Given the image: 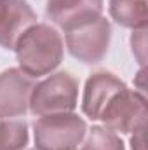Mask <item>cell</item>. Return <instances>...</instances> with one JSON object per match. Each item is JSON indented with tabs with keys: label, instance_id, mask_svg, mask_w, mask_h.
<instances>
[{
	"label": "cell",
	"instance_id": "5",
	"mask_svg": "<svg viewBox=\"0 0 148 150\" xmlns=\"http://www.w3.org/2000/svg\"><path fill=\"white\" fill-rule=\"evenodd\" d=\"M111 28L110 23L99 16L72 32H66V45L77 59L84 63H98L108 51Z\"/></svg>",
	"mask_w": 148,
	"mask_h": 150
},
{
	"label": "cell",
	"instance_id": "13",
	"mask_svg": "<svg viewBox=\"0 0 148 150\" xmlns=\"http://www.w3.org/2000/svg\"><path fill=\"white\" fill-rule=\"evenodd\" d=\"M145 131H147V124H143L141 127H138V129L134 131V136H132V140H131L132 150H147V147H145V143H147V140H145Z\"/></svg>",
	"mask_w": 148,
	"mask_h": 150
},
{
	"label": "cell",
	"instance_id": "9",
	"mask_svg": "<svg viewBox=\"0 0 148 150\" xmlns=\"http://www.w3.org/2000/svg\"><path fill=\"white\" fill-rule=\"evenodd\" d=\"M124 87L125 84L108 72H98L92 77H89L85 89H84V100H82L84 113L91 117L92 120L99 119V115L103 112V108L108 105V101Z\"/></svg>",
	"mask_w": 148,
	"mask_h": 150
},
{
	"label": "cell",
	"instance_id": "8",
	"mask_svg": "<svg viewBox=\"0 0 148 150\" xmlns=\"http://www.w3.org/2000/svg\"><path fill=\"white\" fill-rule=\"evenodd\" d=\"M35 21L37 16L25 0H0V45L14 49L19 37Z\"/></svg>",
	"mask_w": 148,
	"mask_h": 150
},
{
	"label": "cell",
	"instance_id": "6",
	"mask_svg": "<svg viewBox=\"0 0 148 150\" xmlns=\"http://www.w3.org/2000/svg\"><path fill=\"white\" fill-rule=\"evenodd\" d=\"M33 87L32 77L18 68L0 74V119L25 115Z\"/></svg>",
	"mask_w": 148,
	"mask_h": 150
},
{
	"label": "cell",
	"instance_id": "4",
	"mask_svg": "<svg viewBox=\"0 0 148 150\" xmlns=\"http://www.w3.org/2000/svg\"><path fill=\"white\" fill-rule=\"evenodd\" d=\"M99 119L111 131L132 133L147 124V100L141 93L124 87L108 101Z\"/></svg>",
	"mask_w": 148,
	"mask_h": 150
},
{
	"label": "cell",
	"instance_id": "10",
	"mask_svg": "<svg viewBox=\"0 0 148 150\" xmlns=\"http://www.w3.org/2000/svg\"><path fill=\"white\" fill-rule=\"evenodd\" d=\"M111 18L127 28H147L148 0H110Z\"/></svg>",
	"mask_w": 148,
	"mask_h": 150
},
{
	"label": "cell",
	"instance_id": "2",
	"mask_svg": "<svg viewBox=\"0 0 148 150\" xmlns=\"http://www.w3.org/2000/svg\"><path fill=\"white\" fill-rule=\"evenodd\" d=\"M78 82L72 74L59 72L37 84L30 94V110L44 117L52 113H68L77 107Z\"/></svg>",
	"mask_w": 148,
	"mask_h": 150
},
{
	"label": "cell",
	"instance_id": "12",
	"mask_svg": "<svg viewBox=\"0 0 148 150\" xmlns=\"http://www.w3.org/2000/svg\"><path fill=\"white\" fill-rule=\"evenodd\" d=\"M82 150H124V143L115 134V131L96 126L85 136Z\"/></svg>",
	"mask_w": 148,
	"mask_h": 150
},
{
	"label": "cell",
	"instance_id": "11",
	"mask_svg": "<svg viewBox=\"0 0 148 150\" xmlns=\"http://www.w3.org/2000/svg\"><path fill=\"white\" fill-rule=\"evenodd\" d=\"M28 143L25 120H0V150H21Z\"/></svg>",
	"mask_w": 148,
	"mask_h": 150
},
{
	"label": "cell",
	"instance_id": "7",
	"mask_svg": "<svg viewBox=\"0 0 148 150\" xmlns=\"http://www.w3.org/2000/svg\"><path fill=\"white\" fill-rule=\"evenodd\" d=\"M45 11L52 23L72 32L101 16L103 0H47Z\"/></svg>",
	"mask_w": 148,
	"mask_h": 150
},
{
	"label": "cell",
	"instance_id": "3",
	"mask_svg": "<svg viewBox=\"0 0 148 150\" xmlns=\"http://www.w3.org/2000/svg\"><path fill=\"white\" fill-rule=\"evenodd\" d=\"M37 150H75L85 136L87 126L75 113L44 115L33 124Z\"/></svg>",
	"mask_w": 148,
	"mask_h": 150
},
{
	"label": "cell",
	"instance_id": "1",
	"mask_svg": "<svg viewBox=\"0 0 148 150\" xmlns=\"http://www.w3.org/2000/svg\"><path fill=\"white\" fill-rule=\"evenodd\" d=\"M16 54L21 72L40 77L52 72L63 59V40L47 25L30 26L16 42Z\"/></svg>",
	"mask_w": 148,
	"mask_h": 150
}]
</instances>
